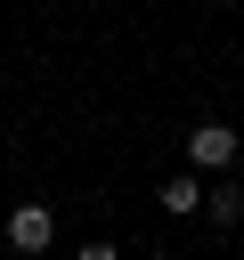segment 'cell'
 Returning <instances> with one entry per match:
<instances>
[{
  "label": "cell",
  "instance_id": "5b68a950",
  "mask_svg": "<svg viewBox=\"0 0 244 260\" xmlns=\"http://www.w3.org/2000/svg\"><path fill=\"white\" fill-rule=\"evenodd\" d=\"M73 260H122V252H114V244H81Z\"/></svg>",
  "mask_w": 244,
  "mask_h": 260
},
{
  "label": "cell",
  "instance_id": "277c9868",
  "mask_svg": "<svg viewBox=\"0 0 244 260\" xmlns=\"http://www.w3.org/2000/svg\"><path fill=\"white\" fill-rule=\"evenodd\" d=\"M203 219H211V228H236V219H244V187H236V179H211V195H203Z\"/></svg>",
  "mask_w": 244,
  "mask_h": 260
},
{
  "label": "cell",
  "instance_id": "3957f363",
  "mask_svg": "<svg viewBox=\"0 0 244 260\" xmlns=\"http://www.w3.org/2000/svg\"><path fill=\"white\" fill-rule=\"evenodd\" d=\"M203 195H211V187H203L195 171H171V179H163V211H171V219H187V211H203Z\"/></svg>",
  "mask_w": 244,
  "mask_h": 260
},
{
  "label": "cell",
  "instance_id": "6da1fadb",
  "mask_svg": "<svg viewBox=\"0 0 244 260\" xmlns=\"http://www.w3.org/2000/svg\"><path fill=\"white\" fill-rule=\"evenodd\" d=\"M236 146H244V138H236L228 122H195V130H187V162H195V171H220V179H228V171H236Z\"/></svg>",
  "mask_w": 244,
  "mask_h": 260
},
{
  "label": "cell",
  "instance_id": "7a4b0ae2",
  "mask_svg": "<svg viewBox=\"0 0 244 260\" xmlns=\"http://www.w3.org/2000/svg\"><path fill=\"white\" fill-rule=\"evenodd\" d=\"M8 244L41 260V252L57 244V211H49V203H16V211H8Z\"/></svg>",
  "mask_w": 244,
  "mask_h": 260
}]
</instances>
